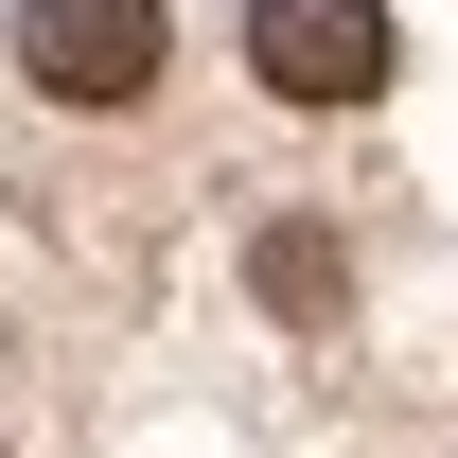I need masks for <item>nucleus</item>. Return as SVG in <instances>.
<instances>
[{"label":"nucleus","mask_w":458,"mask_h":458,"mask_svg":"<svg viewBox=\"0 0 458 458\" xmlns=\"http://www.w3.org/2000/svg\"><path fill=\"white\" fill-rule=\"evenodd\" d=\"M247 71L283 106H370L388 89V0H247Z\"/></svg>","instance_id":"nucleus-2"},{"label":"nucleus","mask_w":458,"mask_h":458,"mask_svg":"<svg viewBox=\"0 0 458 458\" xmlns=\"http://www.w3.org/2000/svg\"><path fill=\"white\" fill-rule=\"evenodd\" d=\"M247 283H265V318H335L352 265H335V229H318V212H283L265 247H247Z\"/></svg>","instance_id":"nucleus-3"},{"label":"nucleus","mask_w":458,"mask_h":458,"mask_svg":"<svg viewBox=\"0 0 458 458\" xmlns=\"http://www.w3.org/2000/svg\"><path fill=\"white\" fill-rule=\"evenodd\" d=\"M18 71L54 106H141L159 89V0H18Z\"/></svg>","instance_id":"nucleus-1"}]
</instances>
